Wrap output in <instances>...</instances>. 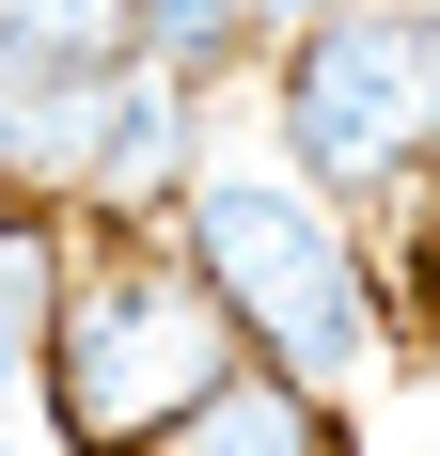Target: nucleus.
Returning a JSON list of instances; mask_svg holds the SVG:
<instances>
[{"label": "nucleus", "instance_id": "2", "mask_svg": "<svg viewBox=\"0 0 440 456\" xmlns=\"http://www.w3.org/2000/svg\"><path fill=\"white\" fill-rule=\"evenodd\" d=\"M236 299L205 283V252H142L110 221V252L47 283V410L79 425L94 456H158L220 378H236Z\"/></svg>", "mask_w": 440, "mask_h": 456}, {"label": "nucleus", "instance_id": "3", "mask_svg": "<svg viewBox=\"0 0 440 456\" xmlns=\"http://www.w3.org/2000/svg\"><path fill=\"white\" fill-rule=\"evenodd\" d=\"M283 158L314 189L440 174V0H346L283 32Z\"/></svg>", "mask_w": 440, "mask_h": 456}, {"label": "nucleus", "instance_id": "5", "mask_svg": "<svg viewBox=\"0 0 440 456\" xmlns=\"http://www.w3.org/2000/svg\"><path fill=\"white\" fill-rule=\"evenodd\" d=\"M314 16H346V0H252V32H314Z\"/></svg>", "mask_w": 440, "mask_h": 456}, {"label": "nucleus", "instance_id": "1", "mask_svg": "<svg viewBox=\"0 0 440 456\" xmlns=\"http://www.w3.org/2000/svg\"><path fill=\"white\" fill-rule=\"evenodd\" d=\"M174 236L205 252V283L236 299V330H252L267 362L299 378V394H378L394 378V299H378V268H362V236L330 221V189L299 174H189L174 189Z\"/></svg>", "mask_w": 440, "mask_h": 456}, {"label": "nucleus", "instance_id": "4", "mask_svg": "<svg viewBox=\"0 0 440 456\" xmlns=\"http://www.w3.org/2000/svg\"><path fill=\"white\" fill-rule=\"evenodd\" d=\"M158 63V0H0V79H126Z\"/></svg>", "mask_w": 440, "mask_h": 456}]
</instances>
